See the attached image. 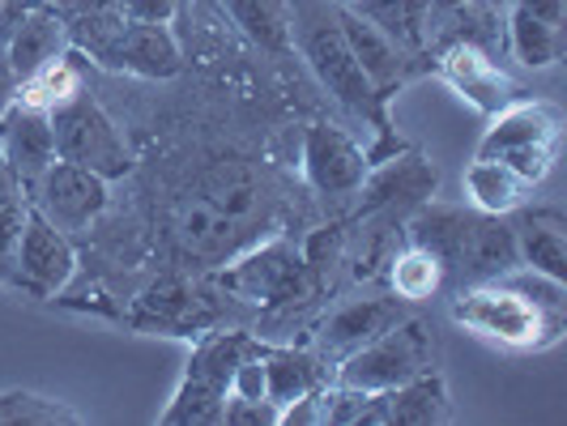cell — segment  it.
<instances>
[{"label":"cell","mask_w":567,"mask_h":426,"mask_svg":"<svg viewBox=\"0 0 567 426\" xmlns=\"http://www.w3.org/2000/svg\"><path fill=\"white\" fill-rule=\"evenodd\" d=\"M449 312L470 333L512 345V350H546L564 337V312H546L538 303H529L508 282L461 285Z\"/></svg>","instance_id":"6da1fadb"},{"label":"cell","mask_w":567,"mask_h":426,"mask_svg":"<svg viewBox=\"0 0 567 426\" xmlns=\"http://www.w3.org/2000/svg\"><path fill=\"white\" fill-rule=\"evenodd\" d=\"M290 39L299 43V52L308 56L312 73L329 85V94L338 98L346 112L375 115V98L380 94H375V85L363 77V69L350 56L333 4H324V0H295Z\"/></svg>","instance_id":"7a4b0ae2"},{"label":"cell","mask_w":567,"mask_h":426,"mask_svg":"<svg viewBox=\"0 0 567 426\" xmlns=\"http://www.w3.org/2000/svg\"><path fill=\"white\" fill-rule=\"evenodd\" d=\"M256 341L244 333H214L197 345V354L188 359L184 371V384L175 401L167 405L163 423L167 426H205V423H223V405L230 393V375L239 367V359L252 350Z\"/></svg>","instance_id":"3957f363"},{"label":"cell","mask_w":567,"mask_h":426,"mask_svg":"<svg viewBox=\"0 0 567 426\" xmlns=\"http://www.w3.org/2000/svg\"><path fill=\"white\" fill-rule=\"evenodd\" d=\"M52 137H56V158L103 175L107 184L133 170V149L120 137L112 115L103 112L94 98H69L52 107Z\"/></svg>","instance_id":"277c9868"},{"label":"cell","mask_w":567,"mask_h":426,"mask_svg":"<svg viewBox=\"0 0 567 426\" xmlns=\"http://www.w3.org/2000/svg\"><path fill=\"white\" fill-rule=\"evenodd\" d=\"M431 367V337L419 320H398L393 329H384L380 337L359 345L350 359L338 363L341 388H359V393H389L405 384L410 375Z\"/></svg>","instance_id":"5b68a950"},{"label":"cell","mask_w":567,"mask_h":426,"mask_svg":"<svg viewBox=\"0 0 567 426\" xmlns=\"http://www.w3.org/2000/svg\"><path fill=\"white\" fill-rule=\"evenodd\" d=\"M30 209L43 214L48 222L64 235H78V230H90V222L107 209V179L94 175L85 167H73L56 158L52 167L34 179V188L27 193Z\"/></svg>","instance_id":"8992f818"},{"label":"cell","mask_w":567,"mask_h":426,"mask_svg":"<svg viewBox=\"0 0 567 426\" xmlns=\"http://www.w3.org/2000/svg\"><path fill=\"white\" fill-rule=\"evenodd\" d=\"M223 285L230 294L248 299V303H269V308L303 303L308 290H312V269H308L303 256L290 252V243L278 239V243H269L260 252L244 256L239 264H230L223 273Z\"/></svg>","instance_id":"52a82bcc"},{"label":"cell","mask_w":567,"mask_h":426,"mask_svg":"<svg viewBox=\"0 0 567 426\" xmlns=\"http://www.w3.org/2000/svg\"><path fill=\"white\" fill-rule=\"evenodd\" d=\"M0 158L13 170L22 197L34 188V179L56 163V137H52V112H39L27 103H9L0 112Z\"/></svg>","instance_id":"ba28073f"},{"label":"cell","mask_w":567,"mask_h":426,"mask_svg":"<svg viewBox=\"0 0 567 426\" xmlns=\"http://www.w3.org/2000/svg\"><path fill=\"white\" fill-rule=\"evenodd\" d=\"M368 158L363 149L350 142L341 128L329 124H312L303 133V175L320 197H350L359 193L363 175H368Z\"/></svg>","instance_id":"9c48e42d"},{"label":"cell","mask_w":567,"mask_h":426,"mask_svg":"<svg viewBox=\"0 0 567 426\" xmlns=\"http://www.w3.org/2000/svg\"><path fill=\"white\" fill-rule=\"evenodd\" d=\"M18 269H22V290L39 294V299L56 294L60 285L73 278V269H78L69 235L56 230L34 209L27 214V230H22V243H18Z\"/></svg>","instance_id":"30bf717a"},{"label":"cell","mask_w":567,"mask_h":426,"mask_svg":"<svg viewBox=\"0 0 567 426\" xmlns=\"http://www.w3.org/2000/svg\"><path fill=\"white\" fill-rule=\"evenodd\" d=\"M99 64L137 73V77H175L179 73V48L167 22H124L120 34L99 52Z\"/></svg>","instance_id":"8fae6325"},{"label":"cell","mask_w":567,"mask_h":426,"mask_svg":"<svg viewBox=\"0 0 567 426\" xmlns=\"http://www.w3.org/2000/svg\"><path fill=\"white\" fill-rule=\"evenodd\" d=\"M398 320H401L398 299H350V303H341L338 312H329V320L320 324V354L329 363H341L359 345L380 337L384 329H393Z\"/></svg>","instance_id":"7c38bea8"},{"label":"cell","mask_w":567,"mask_h":426,"mask_svg":"<svg viewBox=\"0 0 567 426\" xmlns=\"http://www.w3.org/2000/svg\"><path fill=\"white\" fill-rule=\"evenodd\" d=\"M520 264V248H516V230H512L508 214H478L474 230L465 239V252L453 273L465 285L474 282H499Z\"/></svg>","instance_id":"4fadbf2b"},{"label":"cell","mask_w":567,"mask_h":426,"mask_svg":"<svg viewBox=\"0 0 567 426\" xmlns=\"http://www.w3.org/2000/svg\"><path fill=\"white\" fill-rule=\"evenodd\" d=\"M440 64H444V77L453 82L456 94H461V98H470V103L486 115L504 112V107L512 103V94H516L508 77L499 73V64L486 56L474 39L453 43Z\"/></svg>","instance_id":"5bb4252c"},{"label":"cell","mask_w":567,"mask_h":426,"mask_svg":"<svg viewBox=\"0 0 567 426\" xmlns=\"http://www.w3.org/2000/svg\"><path fill=\"white\" fill-rule=\"evenodd\" d=\"M440 188V170L419 154H401L384 167H368L359 193H363V214L375 209H393V205H423Z\"/></svg>","instance_id":"9a60e30c"},{"label":"cell","mask_w":567,"mask_h":426,"mask_svg":"<svg viewBox=\"0 0 567 426\" xmlns=\"http://www.w3.org/2000/svg\"><path fill=\"white\" fill-rule=\"evenodd\" d=\"M474 218H478V209L474 214H465V209H456V205H414V218H410V243L414 248H423L431 252L440 264H444V273H453L456 264H461V252H465V239H470V230H474Z\"/></svg>","instance_id":"2e32d148"},{"label":"cell","mask_w":567,"mask_h":426,"mask_svg":"<svg viewBox=\"0 0 567 426\" xmlns=\"http://www.w3.org/2000/svg\"><path fill=\"white\" fill-rule=\"evenodd\" d=\"M559 142V112L546 103H508L495 112V124L486 128L478 158H499L520 145H555Z\"/></svg>","instance_id":"e0dca14e"},{"label":"cell","mask_w":567,"mask_h":426,"mask_svg":"<svg viewBox=\"0 0 567 426\" xmlns=\"http://www.w3.org/2000/svg\"><path fill=\"white\" fill-rule=\"evenodd\" d=\"M512 230H516V248H520V264L525 269H538L546 278H559L567 282V235L564 218L555 209H512Z\"/></svg>","instance_id":"ac0fdd59"},{"label":"cell","mask_w":567,"mask_h":426,"mask_svg":"<svg viewBox=\"0 0 567 426\" xmlns=\"http://www.w3.org/2000/svg\"><path fill=\"white\" fill-rule=\"evenodd\" d=\"M338 27H341L346 48H350V56H354V64H359V69H363V77L375 85V94L398 82L401 77V48L384 34V30L371 27L368 18H359L350 4L338 9Z\"/></svg>","instance_id":"d6986e66"},{"label":"cell","mask_w":567,"mask_h":426,"mask_svg":"<svg viewBox=\"0 0 567 426\" xmlns=\"http://www.w3.org/2000/svg\"><path fill=\"white\" fill-rule=\"evenodd\" d=\"M64 39H69V30H64V18H60V13H52V9H30L27 18L13 27L9 52H4L13 77L22 82L34 69H43L48 60H56L60 48H64Z\"/></svg>","instance_id":"ffe728a7"},{"label":"cell","mask_w":567,"mask_h":426,"mask_svg":"<svg viewBox=\"0 0 567 426\" xmlns=\"http://www.w3.org/2000/svg\"><path fill=\"white\" fill-rule=\"evenodd\" d=\"M175 239L188 260H223L235 243V218L227 209H218L214 200H193L179 209Z\"/></svg>","instance_id":"44dd1931"},{"label":"cell","mask_w":567,"mask_h":426,"mask_svg":"<svg viewBox=\"0 0 567 426\" xmlns=\"http://www.w3.org/2000/svg\"><path fill=\"white\" fill-rule=\"evenodd\" d=\"M384 414H389V426L444 423L449 418V388H444V380L435 371L426 367L384 393Z\"/></svg>","instance_id":"7402d4cb"},{"label":"cell","mask_w":567,"mask_h":426,"mask_svg":"<svg viewBox=\"0 0 567 426\" xmlns=\"http://www.w3.org/2000/svg\"><path fill=\"white\" fill-rule=\"evenodd\" d=\"M320 388V363L308 350H265V397L278 409Z\"/></svg>","instance_id":"603a6c76"},{"label":"cell","mask_w":567,"mask_h":426,"mask_svg":"<svg viewBox=\"0 0 567 426\" xmlns=\"http://www.w3.org/2000/svg\"><path fill=\"white\" fill-rule=\"evenodd\" d=\"M465 193L478 214H512L525 200V184L499 158H474L465 170Z\"/></svg>","instance_id":"cb8c5ba5"},{"label":"cell","mask_w":567,"mask_h":426,"mask_svg":"<svg viewBox=\"0 0 567 426\" xmlns=\"http://www.w3.org/2000/svg\"><path fill=\"white\" fill-rule=\"evenodd\" d=\"M350 9L384 30L398 48H419L431 18V0H350Z\"/></svg>","instance_id":"d4e9b609"},{"label":"cell","mask_w":567,"mask_h":426,"mask_svg":"<svg viewBox=\"0 0 567 426\" xmlns=\"http://www.w3.org/2000/svg\"><path fill=\"white\" fill-rule=\"evenodd\" d=\"M508 43L520 64L529 69H546L555 60L564 56V27L555 22H542L534 13H525L520 4H512V18H508Z\"/></svg>","instance_id":"484cf974"},{"label":"cell","mask_w":567,"mask_h":426,"mask_svg":"<svg viewBox=\"0 0 567 426\" xmlns=\"http://www.w3.org/2000/svg\"><path fill=\"white\" fill-rule=\"evenodd\" d=\"M227 13L235 18V27L248 30V39H256L265 52H290V13L282 0H223Z\"/></svg>","instance_id":"4316f807"},{"label":"cell","mask_w":567,"mask_h":426,"mask_svg":"<svg viewBox=\"0 0 567 426\" xmlns=\"http://www.w3.org/2000/svg\"><path fill=\"white\" fill-rule=\"evenodd\" d=\"M444 278H449L444 264L423 248H414V243L405 252L389 256V285H393L401 303H426L444 285Z\"/></svg>","instance_id":"83f0119b"},{"label":"cell","mask_w":567,"mask_h":426,"mask_svg":"<svg viewBox=\"0 0 567 426\" xmlns=\"http://www.w3.org/2000/svg\"><path fill=\"white\" fill-rule=\"evenodd\" d=\"M82 94V73L73 69V60H48L43 69H34L30 77H22L18 85V103H27V107H39V112H52L60 103H69V98H78Z\"/></svg>","instance_id":"f1b7e54d"},{"label":"cell","mask_w":567,"mask_h":426,"mask_svg":"<svg viewBox=\"0 0 567 426\" xmlns=\"http://www.w3.org/2000/svg\"><path fill=\"white\" fill-rule=\"evenodd\" d=\"M73 423H82L78 409L39 397V393H4L0 397V426H73Z\"/></svg>","instance_id":"f546056e"},{"label":"cell","mask_w":567,"mask_h":426,"mask_svg":"<svg viewBox=\"0 0 567 426\" xmlns=\"http://www.w3.org/2000/svg\"><path fill=\"white\" fill-rule=\"evenodd\" d=\"M27 200H13L0 209V282L22 285V269H18V243H22V230H27Z\"/></svg>","instance_id":"4dcf8cb0"},{"label":"cell","mask_w":567,"mask_h":426,"mask_svg":"<svg viewBox=\"0 0 567 426\" xmlns=\"http://www.w3.org/2000/svg\"><path fill=\"white\" fill-rule=\"evenodd\" d=\"M223 423L227 426H274L282 423V409L274 401H252V397H230L223 405Z\"/></svg>","instance_id":"1f68e13d"},{"label":"cell","mask_w":567,"mask_h":426,"mask_svg":"<svg viewBox=\"0 0 567 426\" xmlns=\"http://www.w3.org/2000/svg\"><path fill=\"white\" fill-rule=\"evenodd\" d=\"M120 13L128 22H167L175 13V0H120Z\"/></svg>","instance_id":"d6a6232c"},{"label":"cell","mask_w":567,"mask_h":426,"mask_svg":"<svg viewBox=\"0 0 567 426\" xmlns=\"http://www.w3.org/2000/svg\"><path fill=\"white\" fill-rule=\"evenodd\" d=\"M525 13H534L542 22H555V27H564V0H516Z\"/></svg>","instance_id":"836d02e7"},{"label":"cell","mask_w":567,"mask_h":426,"mask_svg":"<svg viewBox=\"0 0 567 426\" xmlns=\"http://www.w3.org/2000/svg\"><path fill=\"white\" fill-rule=\"evenodd\" d=\"M9 94H18V77H13V69H9V56H0V112L13 103Z\"/></svg>","instance_id":"e575fe53"},{"label":"cell","mask_w":567,"mask_h":426,"mask_svg":"<svg viewBox=\"0 0 567 426\" xmlns=\"http://www.w3.org/2000/svg\"><path fill=\"white\" fill-rule=\"evenodd\" d=\"M18 197H22V188H18L13 170L4 167V158H0V209H4V205H13Z\"/></svg>","instance_id":"d590c367"},{"label":"cell","mask_w":567,"mask_h":426,"mask_svg":"<svg viewBox=\"0 0 567 426\" xmlns=\"http://www.w3.org/2000/svg\"><path fill=\"white\" fill-rule=\"evenodd\" d=\"M465 0H431V9H461Z\"/></svg>","instance_id":"8d00e7d4"},{"label":"cell","mask_w":567,"mask_h":426,"mask_svg":"<svg viewBox=\"0 0 567 426\" xmlns=\"http://www.w3.org/2000/svg\"><path fill=\"white\" fill-rule=\"evenodd\" d=\"M341 4H350V0H341Z\"/></svg>","instance_id":"74e56055"}]
</instances>
